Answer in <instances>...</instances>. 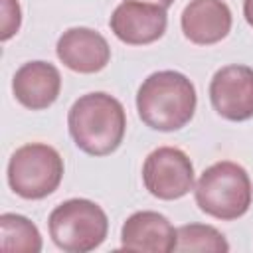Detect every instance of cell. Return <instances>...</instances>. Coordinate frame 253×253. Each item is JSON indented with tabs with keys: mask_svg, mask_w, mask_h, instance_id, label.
Wrapping results in <instances>:
<instances>
[{
	"mask_svg": "<svg viewBox=\"0 0 253 253\" xmlns=\"http://www.w3.org/2000/svg\"><path fill=\"white\" fill-rule=\"evenodd\" d=\"M138 2H148V4H156V6H160V8H170L172 4H174V0H138Z\"/></svg>",
	"mask_w": 253,
	"mask_h": 253,
	"instance_id": "obj_17",
	"label": "cell"
},
{
	"mask_svg": "<svg viewBox=\"0 0 253 253\" xmlns=\"http://www.w3.org/2000/svg\"><path fill=\"white\" fill-rule=\"evenodd\" d=\"M121 247L126 251L170 253L176 247V229L158 211H136L123 223Z\"/></svg>",
	"mask_w": 253,
	"mask_h": 253,
	"instance_id": "obj_11",
	"label": "cell"
},
{
	"mask_svg": "<svg viewBox=\"0 0 253 253\" xmlns=\"http://www.w3.org/2000/svg\"><path fill=\"white\" fill-rule=\"evenodd\" d=\"M243 16L247 24L253 28V0H243Z\"/></svg>",
	"mask_w": 253,
	"mask_h": 253,
	"instance_id": "obj_16",
	"label": "cell"
},
{
	"mask_svg": "<svg viewBox=\"0 0 253 253\" xmlns=\"http://www.w3.org/2000/svg\"><path fill=\"white\" fill-rule=\"evenodd\" d=\"M180 253H227L229 243L221 231L204 223H188L176 229V247Z\"/></svg>",
	"mask_w": 253,
	"mask_h": 253,
	"instance_id": "obj_14",
	"label": "cell"
},
{
	"mask_svg": "<svg viewBox=\"0 0 253 253\" xmlns=\"http://www.w3.org/2000/svg\"><path fill=\"white\" fill-rule=\"evenodd\" d=\"M210 101L219 117L241 123L253 117V67L225 65L211 77Z\"/></svg>",
	"mask_w": 253,
	"mask_h": 253,
	"instance_id": "obj_7",
	"label": "cell"
},
{
	"mask_svg": "<svg viewBox=\"0 0 253 253\" xmlns=\"http://www.w3.org/2000/svg\"><path fill=\"white\" fill-rule=\"evenodd\" d=\"M22 22V12L18 0H2V42L10 40L18 30Z\"/></svg>",
	"mask_w": 253,
	"mask_h": 253,
	"instance_id": "obj_15",
	"label": "cell"
},
{
	"mask_svg": "<svg viewBox=\"0 0 253 253\" xmlns=\"http://www.w3.org/2000/svg\"><path fill=\"white\" fill-rule=\"evenodd\" d=\"M194 83L178 71H156L148 75L136 93V111L140 121L162 132L186 126L196 113Z\"/></svg>",
	"mask_w": 253,
	"mask_h": 253,
	"instance_id": "obj_2",
	"label": "cell"
},
{
	"mask_svg": "<svg viewBox=\"0 0 253 253\" xmlns=\"http://www.w3.org/2000/svg\"><path fill=\"white\" fill-rule=\"evenodd\" d=\"M184 36L198 45L221 42L231 30V10L223 0H190L180 18Z\"/></svg>",
	"mask_w": 253,
	"mask_h": 253,
	"instance_id": "obj_12",
	"label": "cell"
},
{
	"mask_svg": "<svg viewBox=\"0 0 253 253\" xmlns=\"http://www.w3.org/2000/svg\"><path fill=\"white\" fill-rule=\"evenodd\" d=\"M63 178V158L43 142L20 146L8 162V184L24 200H42L57 190Z\"/></svg>",
	"mask_w": 253,
	"mask_h": 253,
	"instance_id": "obj_5",
	"label": "cell"
},
{
	"mask_svg": "<svg viewBox=\"0 0 253 253\" xmlns=\"http://www.w3.org/2000/svg\"><path fill=\"white\" fill-rule=\"evenodd\" d=\"M55 51L59 61L75 73H97L111 59L107 40L91 28H69L59 36Z\"/></svg>",
	"mask_w": 253,
	"mask_h": 253,
	"instance_id": "obj_9",
	"label": "cell"
},
{
	"mask_svg": "<svg viewBox=\"0 0 253 253\" xmlns=\"http://www.w3.org/2000/svg\"><path fill=\"white\" fill-rule=\"evenodd\" d=\"M194 198L204 213L231 221L247 213L253 200V186L243 166L221 160L202 172L194 188Z\"/></svg>",
	"mask_w": 253,
	"mask_h": 253,
	"instance_id": "obj_3",
	"label": "cell"
},
{
	"mask_svg": "<svg viewBox=\"0 0 253 253\" xmlns=\"http://www.w3.org/2000/svg\"><path fill=\"white\" fill-rule=\"evenodd\" d=\"M0 249L12 253H40L42 235L38 227L24 215L2 213L0 215Z\"/></svg>",
	"mask_w": 253,
	"mask_h": 253,
	"instance_id": "obj_13",
	"label": "cell"
},
{
	"mask_svg": "<svg viewBox=\"0 0 253 253\" xmlns=\"http://www.w3.org/2000/svg\"><path fill=\"white\" fill-rule=\"evenodd\" d=\"M47 227L49 237L59 249L67 253H87L105 241L109 219L99 204L73 198L49 213Z\"/></svg>",
	"mask_w": 253,
	"mask_h": 253,
	"instance_id": "obj_4",
	"label": "cell"
},
{
	"mask_svg": "<svg viewBox=\"0 0 253 253\" xmlns=\"http://www.w3.org/2000/svg\"><path fill=\"white\" fill-rule=\"evenodd\" d=\"M67 126L77 148L91 156H107L123 142L126 115L119 99L95 91L79 97L71 105Z\"/></svg>",
	"mask_w": 253,
	"mask_h": 253,
	"instance_id": "obj_1",
	"label": "cell"
},
{
	"mask_svg": "<svg viewBox=\"0 0 253 253\" xmlns=\"http://www.w3.org/2000/svg\"><path fill=\"white\" fill-rule=\"evenodd\" d=\"M144 188L158 200L184 198L194 188V166L188 154L174 146L152 150L142 164Z\"/></svg>",
	"mask_w": 253,
	"mask_h": 253,
	"instance_id": "obj_6",
	"label": "cell"
},
{
	"mask_svg": "<svg viewBox=\"0 0 253 253\" xmlns=\"http://www.w3.org/2000/svg\"><path fill=\"white\" fill-rule=\"evenodd\" d=\"M12 91L22 107L42 111L51 107L59 97L61 75L49 61H28L14 73Z\"/></svg>",
	"mask_w": 253,
	"mask_h": 253,
	"instance_id": "obj_10",
	"label": "cell"
},
{
	"mask_svg": "<svg viewBox=\"0 0 253 253\" xmlns=\"http://www.w3.org/2000/svg\"><path fill=\"white\" fill-rule=\"evenodd\" d=\"M166 10L138 0H125L119 4L109 20L113 34L128 45H146L160 40L166 32Z\"/></svg>",
	"mask_w": 253,
	"mask_h": 253,
	"instance_id": "obj_8",
	"label": "cell"
}]
</instances>
